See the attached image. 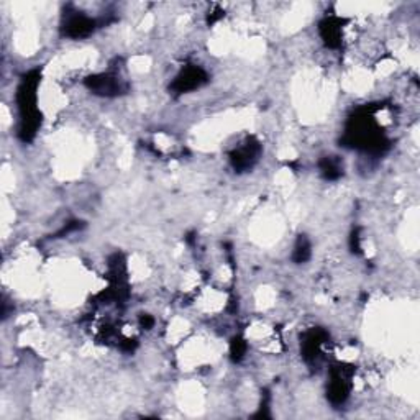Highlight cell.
I'll return each instance as SVG.
<instances>
[{
  "label": "cell",
  "instance_id": "5bb4252c",
  "mask_svg": "<svg viewBox=\"0 0 420 420\" xmlns=\"http://www.w3.org/2000/svg\"><path fill=\"white\" fill-rule=\"evenodd\" d=\"M140 324H141V327H143V329H146V330H150L151 327L155 325V320H153V317H150V315H141V319H140Z\"/></svg>",
  "mask_w": 420,
  "mask_h": 420
},
{
  "label": "cell",
  "instance_id": "30bf717a",
  "mask_svg": "<svg viewBox=\"0 0 420 420\" xmlns=\"http://www.w3.org/2000/svg\"><path fill=\"white\" fill-rule=\"evenodd\" d=\"M320 173L325 179L335 181L343 174V164L336 156H325L324 159H320Z\"/></svg>",
  "mask_w": 420,
  "mask_h": 420
},
{
  "label": "cell",
  "instance_id": "7a4b0ae2",
  "mask_svg": "<svg viewBox=\"0 0 420 420\" xmlns=\"http://www.w3.org/2000/svg\"><path fill=\"white\" fill-rule=\"evenodd\" d=\"M343 143L350 148L371 151V153H383L384 148H388V140L368 112H360L350 119Z\"/></svg>",
  "mask_w": 420,
  "mask_h": 420
},
{
  "label": "cell",
  "instance_id": "8fae6325",
  "mask_svg": "<svg viewBox=\"0 0 420 420\" xmlns=\"http://www.w3.org/2000/svg\"><path fill=\"white\" fill-rule=\"evenodd\" d=\"M309 258H310V243L307 240L306 235H301L297 238L294 253H292V260H294L297 265H301V263H306Z\"/></svg>",
  "mask_w": 420,
  "mask_h": 420
},
{
  "label": "cell",
  "instance_id": "5b68a950",
  "mask_svg": "<svg viewBox=\"0 0 420 420\" xmlns=\"http://www.w3.org/2000/svg\"><path fill=\"white\" fill-rule=\"evenodd\" d=\"M350 374H351V371H346L343 366L332 369V378H330L329 389H327V398H329V400L334 405L343 404L345 400L348 399Z\"/></svg>",
  "mask_w": 420,
  "mask_h": 420
},
{
  "label": "cell",
  "instance_id": "6da1fadb",
  "mask_svg": "<svg viewBox=\"0 0 420 420\" xmlns=\"http://www.w3.org/2000/svg\"><path fill=\"white\" fill-rule=\"evenodd\" d=\"M38 84H40V71H32L23 77L17 92V104L18 110H20L18 136L25 143L35 138L37 130L41 125V114L37 107Z\"/></svg>",
  "mask_w": 420,
  "mask_h": 420
},
{
  "label": "cell",
  "instance_id": "8992f818",
  "mask_svg": "<svg viewBox=\"0 0 420 420\" xmlns=\"http://www.w3.org/2000/svg\"><path fill=\"white\" fill-rule=\"evenodd\" d=\"M261 153V146L255 138H248L245 143L233 151L230 155V161L237 171H247L253 168V164L258 161V156Z\"/></svg>",
  "mask_w": 420,
  "mask_h": 420
},
{
  "label": "cell",
  "instance_id": "277c9868",
  "mask_svg": "<svg viewBox=\"0 0 420 420\" xmlns=\"http://www.w3.org/2000/svg\"><path fill=\"white\" fill-rule=\"evenodd\" d=\"M86 86L97 96L115 97L124 94L126 84L115 74H96L86 79Z\"/></svg>",
  "mask_w": 420,
  "mask_h": 420
},
{
  "label": "cell",
  "instance_id": "52a82bcc",
  "mask_svg": "<svg viewBox=\"0 0 420 420\" xmlns=\"http://www.w3.org/2000/svg\"><path fill=\"white\" fill-rule=\"evenodd\" d=\"M63 30H65L66 37L79 40V38L89 37L96 30V20L77 12L70 13V15H66V23Z\"/></svg>",
  "mask_w": 420,
  "mask_h": 420
},
{
  "label": "cell",
  "instance_id": "9c48e42d",
  "mask_svg": "<svg viewBox=\"0 0 420 420\" xmlns=\"http://www.w3.org/2000/svg\"><path fill=\"white\" fill-rule=\"evenodd\" d=\"M320 35L330 48L340 46L341 27L339 18H325V20L320 23Z\"/></svg>",
  "mask_w": 420,
  "mask_h": 420
},
{
  "label": "cell",
  "instance_id": "3957f363",
  "mask_svg": "<svg viewBox=\"0 0 420 420\" xmlns=\"http://www.w3.org/2000/svg\"><path fill=\"white\" fill-rule=\"evenodd\" d=\"M205 82H207V72L195 65H188L176 76L171 89L174 94H185V92L199 89Z\"/></svg>",
  "mask_w": 420,
  "mask_h": 420
},
{
  "label": "cell",
  "instance_id": "ba28073f",
  "mask_svg": "<svg viewBox=\"0 0 420 420\" xmlns=\"http://www.w3.org/2000/svg\"><path fill=\"white\" fill-rule=\"evenodd\" d=\"M327 334L320 329H314L307 332L304 335V340H302V355L307 361H315L320 355L322 345L325 343Z\"/></svg>",
  "mask_w": 420,
  "mask_h": 420
},
{
  "label": "cell",
  "instance_id": "4fadbf2b",
  "mask_svg": "<svg viewBox=\"0 0 420 420\" xmlns=\"http://www.w3.org/2000/svg\"><path fill=\"white\" fill-rule=\"evenodd\" d=\"M350 247H351V251H353V253H360V251H361L358 232H353V233H351V238H350Z\"/></svg>",
  "mask_w": 420,
  "mask_h": 420
},
{
  "label": "cell",
  "instance_id": "7c38bea8",
  "mask_svg": "<svg viewBox=\"0 0 420 420\" xmlns=\"http://www.w3.org/2000/svg\"><path fill=\"white\" fill-rule=\"evenodd\" d=\"M247 353V341L240 339V336H237V339L232 340V345H230V355H232V360L233 361H240L243 356Z\"/></svg>",
  "mask_w": 420,
  "mask_h": 420
}]
</instances>
